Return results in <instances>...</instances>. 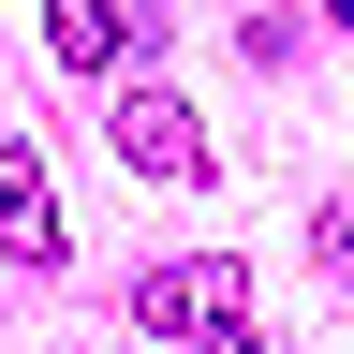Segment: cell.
Masks as SVG:
<instances>
[{
	"mask_svg": "<svg viewBox=\"0 0 354 354\" xmlns=\"http://www.w3.org/2000/svg\"><path fill=\"white\" fill-rule=\"evenodd\" d=\"M133 339H207V354H236L251 339V266H162V281H133Z\"/></svg>",
	"mask_w": 354,
	"mask_h": 354,
	"instance_id": "obj_1",
	"label": "cell"
},
{
	"mask_svg": "<svg viewBox=\"0 0 354 354\" xmlns=\"http://www.w3.org/2000/svg\"><path fill=\"white\" fill-rule=\"evenodd\" d=\"M0 251H15V266H59V192H44L30 148H0Z\"/></svg>",
	"mask_w": 354,
	"mask_h": 354,
	"instance_id": "obj_3",
	"label": "cell"
},
{
	"mask_svg": "<svg viewBox=\"0 0 354 354\" xmlns=\"http://www.w3.org/2000/svg\"><path fill=\"white\" fill-rule=\"evenodd\" d=\"M325 281H339V295H354V221H325Z\"/></svg>",
	"mask_w": 354,
	"mask_h": 354,
	"instance_id": "obj_5",
	"label": "cell"
},
{
	"mask_svg": "<svg viewBox=\"0 0 354 354\" xmlns=\"http://www.w3.org/2000/svg\"><path fill=\"white\" fill-rule=\"evenodd\" d=\"M44 44H59L74 74H118L133 59V0H44Z\"/></svg>",
	"mask_w": 354,
	"mask_h": 354,
	"instance_id": "obj_4",
	"label": "cell"
},
{
	"mask_svg": "<svg viewBox=\"0 0 354 354\" xmlns=\"http://www.w3.org/2000/svg\"><path fill=\"white\" fill-rule=\"evenodd\" d=\"M104 133H118V162H133V177H207V118L177 104V88H118V118H104Z\"/></svg>",
	"mask_w": 354,
	"mask_h": 354,
	"instance_id": "obj_2",
	"label": "cell"
}]
</instances>
